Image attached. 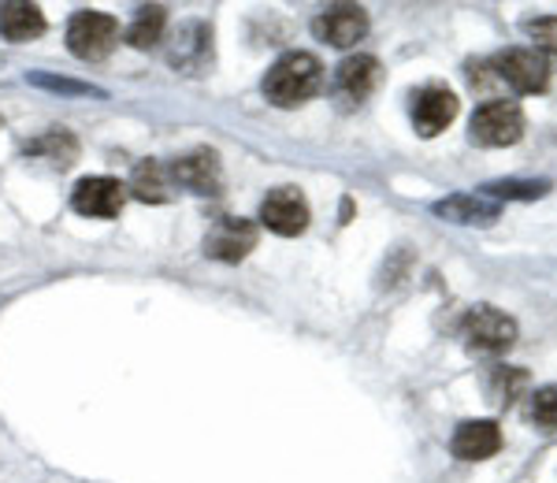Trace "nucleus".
I'll list each match as a JSON object with an SVG mask.
<instances>
[{
	"instance_id": "f03ea898",
	"label": "nucleus",
	"mask_w": 557,
	"mask_h": 483,
	"mask_svg": "<svg viewBox=\"0 0 557 483\" xmlns=\"http://www.w3.org/2000/svg\"><path fill=\"white\" fill-rule=\"evenodd\" d=\"M465 350L475 357H498L517 343V320L494 306H475L461 324Z\"/></svg>"
},
{
	"instance_id": "f257e3e1",
	"label": "nucleus",
	"mask_w": 557,
	"mask_h": 483,
	"mask_svg": "<svg viewBox=\"0 0 557 483\" xmlns=\"http://www.w3.org/2000/svg\"><path fill=\"white\" fill-rule=\"evenodd\" d=\"M323 89V64L312 52H283L264 75V97L275 109H298Z\"/></svg>"
},
{
	"instance_id": "6ab92c4d",
	"label": "nucleus",
	"mask_w": 557,
	"mask_h": 483,
	"mask_svg": "<svg viewBox=\"0 0 557 483\" xmlns=\"http://www.w3.org/2000/svg\"><path fill=\"white\" fill-rule=\"evenodd\" d=\"M554 186L546 178H494V183L483 186L480 194H487L491 201H539L546 198Z\"/></svg>"
},
{
	"instance_id": "9d476101",
	"label": "nucleus",
	"mask_w": 557,
	"mask_h": 483,
	"mask_svg": "<svg viewBox=\"0 0 557 483\" xmlns=\"http://www.w3.org/2000/svg\"><path fill=\"white\" fill-rule=\"evenodd\" d=\"M383 83V67L375 57L368 52H357V57H346L343 64L335 67V97L343 104H364L368 97L380 89Z\"/></svg>"
},
{
	"instance_id": "dca6fc26",
	"label": "nucleus",
	"mask_w": 557,
	"mask_h": 483,
	"mask_svg": "<svg viewBox=\"0 0 557 483\" xmlns=\"http://www.w3.org/2000/svg\"><path fill=\"white\" fill-rule=\"evenodd\" d=\"M45 34V15L38 4H23V0H12V4H0V38L8 41H30Z\"/></svg>"
},
{
	"instance_id": "ddd939ff",
	"label": "nucleus",
	"mask_w": 557,
	"mask_h": 483,
	"mask_svg": "<svg viewBox=\"0 0 557 483\" xmlns=\"http://www.w3.org/2000/svg\"><path fill=\"white\" fill-rule=\"evenodd\" d=\"M168 175H172V183H178L183 190L201 194V198L220 194V183H223L220 157H215L212 149H194V153L178 157L175 164L168 168Z\"/></svg>"
},
{
	"instance_id": "4be33fe9",
	"label": "nucleus",
	"mask_w": 557,
	"mask_h": 483,
	"mask_svg": "<svg viewBox=\"0 0 557 483\" xmlns=\"http://www.w3.org/2000/svg\"><path fill=\"white\" fill-rule=\"evenodd\" d=\"M528 417L543 432H557V383H546V387L535 391L532 401H528Z\"/></svg>"
},
{
	"instance_id": "423d86ee",
	"label": "nucleus",
	"mask_w": 557,
	"mask_h": 483,
	"mask_svg": "<svg viewBox=\"0 0 557 483\" xmlns=\"http://www.w3.org/2000/svg\"><path fill=\"white\" fill-rule=\"evenodd\" d=\"M494 71L517 94H543L550 86V64L535 49H506L494 57Z\"/></svg>"
},
{
	"instance_id": "5701e85b",
	"label": "nucleus",
	"mask_w": 557,
	"mask_h": 483,
	"mask_svg": "<svg viewBox=\"0 0 557 483\" xmlns=\"http://www.w3.org/2000/svg\"><path fill=\"white\" fill-rule=\"evenodd\" d=\"M524 30L535 38V52H557V20H532L524 23Z\"/></svg>"
},
{
	"instance_id": "a211bd4d",
	"label": "nucleus",
	"mask_w": 557,
	"mask_h": 483,
	"mask_svg": "<svg viewBox=\"0 0 557 483\" xmlns=\"http://www.w3.org/2000/svg\"><path fill=\"white\" fill-rule=\"evenodd\" d=\"M23 153L45 157L52 168H71L78 160V138L71 131H49V134H41V138L26 141Z\"/></svg>"
},
{
	"instance_id": "6e6552de",
	"label": "nucleus",
	"mask_w": 557,
	"mask_h": 483,
	"mask_svg": "<svg viewBox=\"0 0 557 483\" xmlns=\"http://www.w3.org/2000/svg\"><path fill=\"white\" fill-rule=\"evenodd\" d=\"M123 201H127V186L112 175H89L75 186V190H71V209H75L78 216H89V220L120 216Z\"/></svg>"
},
{
	"instance_id": "9b49d317",
	"label": "nucleus",
	"mask_w": 557,
	"mask_h": 483,
	"mask_svg": "<svg viewBox=\"0 0 557 483\" xmlns=\"http://www.w3.org/2000/svg\"><path fill=\"white\" fill-rule=\"evenodd\" d=\"M457 109L461 104H457L454 89L424 86L412 97V127H417L420 138H435V134H443L457 120Z\"/></svg>"
},
{
	"instance_id": "aec40b11",
	"label": "nucleus",
	"mask_w": 557,
	"mask_h": 483,
	"mask_svg": "<svg viewBox=\"0 0 557 483\" xmlns=\"http://www.w3.org/2000/svg\"><path fill=\"white\" fill-rule=\"evenodd\" d=\"M164 26H168V8L160 4H149V8H138L134 23L127 26V41L134 49H152L164 38Z\"/></svg>"
},
{
	"instance_id": "7ed1b4c3",
	"label": "nucleus",
	"mask_w": 557,
	"mask_h": 483,
	"mask_svg": "<svg viewBox=\"0 0 557 483\" xmlns=\"http://www.w3.org/2000/svg\"><path fill=\"white\" fill-rule=\"evenodd\" d=\"M469 138L475 146L487 149H506L517 146L524 138V112L517 101H487L472 112L469 120Z\"/></svg>"
},
{
	"instance_id": "2eb2a0df",
	"label": "nucleus",
	"mask_w": 557,
	"mask_h": 483,
	"mask_svg": "<svg viewBox=\"0 0 557 483\" xmlns=\"http://www.w3.org/2000/svg\"><path fill=\"white\" fill-rule=\"evenodd\" d=\"M450 450L457 461H487L502 450V428L494 420H465L457 424Z\"/></svg>"
},
{
	"instance_id": "0eeeda50",
	"label": "nucleus",
	"mask_w": 557,
	"mask_h": 483,
	"mask_svg": "<svg viewBox=\"0 0 557 483\" xmlns=\"http://www.w3.org/2000/svg\"><path fill=\"white\" fill-rule=\"evenodd\" d=\"M260 223H264L272 235L294 238L309 227V201H305L301 190L294 186H275L268 190V198L260 201Z\"/></svg>"
},
{
	"instance_id": "412c9836",
	"label": "nucleus",
	"mask_w": 557,
	"mask_h": 483,
	"mask_svg": "<svg viewBox=\"0 0 557 483\" xmlns=\"http://www.w3.org/2000/svg\"><path fill=\"white\" fill-rule=\"evenodd\" d=\"M26 83L45 89V94H60V97H101L104 101V89L94 83H78V78L57 75V71H26Z\"/></svg>"
},
{
	"instance_id": "f8f14e48",
	"label": "nucleus",
	"mask_w": 557,
	"mask_h": 483,
	"mask_svg": "<svg viewBox=\"0 0 557 483\" xmlns=\"http://www.w3.org/2000/svg\"><path fill=\"white\" fill-rule=\"evenodd\" d=\"M312 34L320 41L335 45V49H354L357 41L368 34V15L364 8L357 4H338V8H327L312 20Z\"/></svg>"
},
{
	"instance_id": "1a4fd4ad",
	"label": "nucleus",
	"mask_w": 557,
	"mask_h": 483,
	"mask_svg": "<svg viewBox=\"0 0 557 483\" xmlns=\"http://www.w3.org/2000/svg\"><path fill=\"white\" fill-rule=\"evenodd\" d=\"M253 246H257V223L242 216H220L212 223L209 235H205V257H212V261L238 264L242 257H249Z\"/></svg>"
},
{
	"instance_id": "20e7f679",
	"label": "nucleus",
	"mask_w": 557,
	"mask_h": 483,
	"mask_svg": "<svg viewBox=\"0 0 557 483\" xmlns=\"http://www.w3.org/2000/svg\"><path fill=\"white\" fill-rule=\"evenodd\" d=\"M115 41H120V23H115L112 15L89 12V8L71 15L67 49L75 52L78 60H104L108 52L115 49Z\"/></svg>"
},
{
	"instance_id": "39448f33",
	"label": "nucleus",
	"mask_w": 557,
	"mask_h": 483,
	"mask_svg": "<svg viewBox=\"0 0 557 483\" xmlns=\"http://www.w3.org/2000/svg\"><path fill=\"white\" fill-rule=\"evenodd\" d=\"M168 67L178 75H205L212 67V26L205 20H186L168 41Z\"/></svg>"
},
{
	"instance_id": "4468645a",
	"label": "nucleus",
	"mask_w": 557,
	"mask_h": 483,
	"mask_svg": "<svg viewBox=\"0 0 557 483\" xmlns=\"http://www.w3.org/2000/svg\"><path fill=\"white\" fill-rule=\"evenodd\" d=\"M438 220L457 223V227H487L502 216V205L491 201L487 194H450V198L431 205Z\"/></svg>"
},
{
	"instance_id": "f3484780",
	"label": "nucleus",
	"mask_w": 557,
	"mask_h": 483,
	"mask_svg": "<svg viewBox=\"0 0 557 483\" xmlns=\"http://www.w3.org/2000/svg\"><path fill=\"white\" fill-rule=\"evenodd\" d=\"M127 190L146 205H164L172 198V175L160 160H141V164H134Z\"/></svg>"
}]
</instances>
